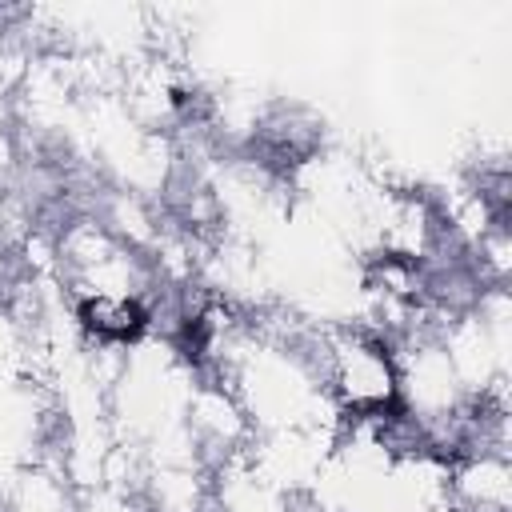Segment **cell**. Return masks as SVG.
Instances as JSON below:
<instances>
[{"label": "cell", "mask_w": 512, "mask_h": 512, "mask_svg": "<svg viewBox=\"0 0 512 512\" xmlns=\"http://www.w3.org/2000/svg\"><path fill=\"white\" fill-rule=\"evenodd\" d=\"M80 324L100 336V340H116V344H132L144 336L148 328V308L132 296H84L80 308H76Z\"/></svg>", "instance_id": "1"}]
</instances>
